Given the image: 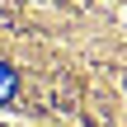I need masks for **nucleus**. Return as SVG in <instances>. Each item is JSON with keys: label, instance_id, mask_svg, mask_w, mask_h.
<instances>
[{"label": "nucleus", "instance_id": "obj_1", "mask_svg": "<svg viewBox=\"0 0 127 127\" xmlns=\"http://www.w3.org/2000/svg\"><path fill=\"white\" fill-rule=\"evenodd\" d=\"M9 94H14V71L0 61V104H9Z\"/></svg>", "mask_w": 127, "mask_h": 127}]
</instances>
